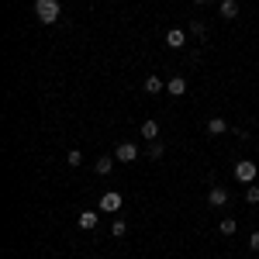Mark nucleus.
Returning <instances> with one entry per match:
<instances>
[{"label": "nucleus", "instance_id": "39448f33", "mask_svg": "<svg viewBox=\"0 0 259 259\" xmlns=\"http://www.w3.org/2000/svg\"><path fill=\"white\" fill-rule=\"evenodd\" d=\"M166 45H169V49H183V45H187V31L169 28V31H166Z\"/></svg>", "mask_w": 259, "mask_h": 259}, {"label": "nucleus", "instance_id": "f03ea898", "mask_svg": "<svg viewBox=\"0 0 259 259\" xmlns=\"http://www.w3.org/2000/svg\"><path fill=\"white\" fill-rule=\"evenodd\" d=\"M256 162L252 159H239L235 162V180H239V183H252V180H256Z\"/></svg>", "mask_w": 259, "mask_h": 259}, {"label": "nucleus", "instance_id": "f257e3e1", "mask_svg": "<svg viewBox=\"0 0 259 259\" xmlns=\"http://www.w3.org/2000/svg\"><path fill=\"white\" fill-rule=\"evenodd\" d=\"M35 14H38L41 24H56L62 7H59V0H35Z\"/></svg>", "mask_w": 259, "mask_h": 259}, {"label": "nucleus", "instance_id": "7ed1b4c3", "mask_svg": "<svg viewBox=\"0 0 259 259\" xmlns=\"http://www.w3.org/2000/svg\"><path fill=\"white\" fill-rule=\"evenodd\" d=\"M114 159H118V162H135V159H139V145H132V142H121L118 149H114Z\"/></svg>", "mask_w": 259, "mask_h": 259}, {"label": "nucleus", "instance_id": "4468645a", "mask_svg": "<svg viewBox=\"0 0 259 259\" xmlns=\"http://www.w3.org/2000/svg\"><path fill=\"white\" fill-rule=\"evenodd\" d=\"M159 90H162L159 76H149V80H145V94H159Z\"/></svg>", "mask_w": 259, "mask_h": 259}, {"label": "nucleus", "instance_id": "0eeeda50", "mask_svg": "<svg viewBox=\"0 0 259 259\" xmlns=\"http://www.w3.org/2000/svg\"><path fill=\"white\" fill-rule=\"evenodd\" d=\"M221 18H225V21L239 18V0H225V4H221Z\"/></svg>", "mask_w": 259, "mask_h": 259}, {"label": "nucleus", "instance_id": "f8f14e48", "mask_svg": "<svg viewBox=\"0 0 259 259\" xmlns=\"http://www.w3.org/2000/svg\"><path fill=\"white\" fill-rule=\"evenodd\" d=\"M207 132H211V135H221V132H228L225 118H211V121H207Z\"/></svg>", "mask_w": 259, "mask_h": 259}, {"label": "nucleus", "instance_id": "20e7f679", "mask_svg": "<svg viewBox=\"0 0 259 259\" xmlns=\"http://www.w3.org/2000/svg\"><path fill=\"white\" fill-rule=\"evenodd\" d=\"M100 211H121V194L107 190V194L100 197Z\"/></svg>", "mask_w": 259, "mask_h": 259}, {"label": "nucleus", "instance_id": "1a4fd4ad", "mask_svg": "<svg viewBox=\"0 0 259 259\" xmlns=\"http://www.w3.org/2000/svg\"><path fill=\"white\" fill-rule=\"evenodd\" d=\"M80 228L83 232H90V228H97V211H80Z\"/></svg>", "mask_w": 259, "mask_h": 259}, {"label": "nucleus", "instance_id": "dca6fc26", "mask_svg": "<svg viewBox=\"0 0 259 259\" xmlns=\"http://www.w3.org/2000/svg\"><path fill=\"white\" fill-rule=\"evenodd\" d=\"M124 232H128V225H124V221H114V225H111V235H114V239H121Z\"/></svg>", "mask_w": 259, "mask_h": 259}, {"label": "nucleus", "instance_id": "423d86ee", "mask_svg": "<svg viewBox=\"0 0 259 259\" xmlns=\"http://www.w3.org/2000/svg\"><path fill=\"white\" fill-rule=\"evenodd\" d=\"M207 204H211V207H225V204H228V190H225V187H211Z\"/></svg>", "mask_w": 259, "mask_h": 259}, {"label": "nucleus", "instance_id": "aec40b11", "mask_svg": "<svg viewBox=\"0 0 259 259\" xmlns=\"http://www.w3.org/2000/svg\"><path fill=\"white\" fill-rule=\"evenodd\" d=\"M194 4H207V0H194Z\"/></svg>", "mask_w": 259, "mask_h": 259}, {"label": "nucleus", "instance_id": "a211bd4d", "mask_svg": "<svg viewBox=\"0 0 259 259\" xmlns=\"http://www.w3.org/2000/svg\"><path fill=\"white\" fill-rule=\"evenodd\" d=\"M245 200H249V204H259V187H249V190H245Z\"/></svg>", "mask_w": 259, "mask_h": 259}, {"label": "nucleus", "instance_id": "6e6552de", "mask_svg": "<svg viewBox=\"0 0 259 259\" xmlns=\"http://www.w3.org/2000/svg\"><path fill=\"white\" fill-rule=\"evenodd\" d=\"M166 90H169L173 97H183V94H187V80H183V76H173V80L166 83Z\"/></svg>", "mask_w": 259, "mask_h": 259}, {"label": "nucleus", "instance_id": "9b49d317", "mask_svg": "<svg viewBox=\"0 0 259 259\" xmlns=\"http://www.w3.org/2000/svg\"><path fill=\"white\" fill-rule=\"evenodd\" d=\"M94 169H97L100 177H107V173H111V169H114V159H107V156H100V159L94 162Z\"/></svg>", "mask_w": 259, "mask_h": 259}, {"label": "nucleus", "instance_id": "2eb2a0df", "mask_svg": "<svg viewBox=\"0 0 259 259\" xmlns=\"http://www.w3.org/2000/svg\"><path fill=\"white\" fill-rule=\"evenodd\" d=\"M218 228H221V235H235V218H225Z\"/></svg>", "mask_w": 259, "mask_h": 259}, {"label": "nucleus", "instance_id": "ddd939ff", "mask_svg": "<svg viewBox=\"0 0 259 259\" xmlns=\"http://www.w3.org/2000/svg\"><path fill=\"white\" fill-rule=\"evenodd\" d=\"M145 152H149V159H162V142L159 139L149 142V149H145Z\"/></svg>", "mask_w": 259, "mask_h": 259}, {"label": "nucleus", "instance_id": "9d476101", "mask_svg": "<svg viewBox=\"0 0 259 259\" xmlns=\"http://www.w3.org/2000/svg\"><path fill=\"white\" fill-rule=\"evenodd\" d=\"M142 139L156 142L159 139V124H156V121H142Z\"/></svg>", "mask_w": 259, "mask_h": 259}, {"label": "nucleus", "instance_id": "f3484780", "mask_svg": "<svg viewBox=\"0 0 259 259\" xmlns=\"http://www.w3.org/2000/svg\"><path fill=\"white\" fill-rule=\"evenodd\" d=\"M66 162H69V166H73V169H76V166H80V162H83L80 149H73V152H69V156H66Z\"/></svg>", "mask_w": 259, "mask_h": 259}, {"label": "nucleus", "instance_id": "6ab92c4d", "mask_svg": "<svg viewBox=\"0 0 259 259\" xmlns=\"http://www.w3.org/2000/svg\"><path fill=\"white\" fill-rule=\"evenodd\" d=\"M249 245H252V249L259 252V232H252V235H249Z\"/></svg>", "mask_w": 259, "mask_h": 259}]
</instances>
